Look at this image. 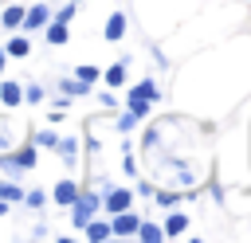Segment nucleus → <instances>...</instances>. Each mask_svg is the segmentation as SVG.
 <instances>
[{
	"mask_svg": "<svg viewBox=\"0 0 251 243\" xmlns=\"http://www.w3.org/2000/svg\"><path fill=\"white\" fill-rule=\"evenodd\" d=\"M137 223H141V219H137L129 208H126V212H114V216H110V235H133Z\"/></svg>",
	"mask_w": 251,
	"mask_h": 243,
	"instance_id": "obj_5",
	"label": "nucleus"
},
{
	"mask_svg": "<svg viewBox=\"0 0 251 243\" xmlns=\"http://www.w3.org/2000/svg\"><path fill=\"white\" fill-rule=\"evenodd\" d=\"M55 141H59V137H55L51 129H39V133H35V149H39V145H43V149H55Z\"/></svg>",
	"mask_w": 251,
	"mask_h": 243,
	"instance_id": "obj_23",
	"label": "nucleus"
},
{
	"mask_svg": "<svg viewBox=\"0 0 251 243\" xmlns=\"http://www.w3.org/2000/svg\"><path fill=\"white\" fill-rule=\"evenodd\" d=\"M133 235H137V239H141V243H161V239H165V231H161V227H157V223H149V219H141V223H137V231H133Z\"/></svg>",
	"mask_w": 251,
	"mask_h": 243,
	"instance_id": "obj_13",
	"label": "nucleus"
},
{
	"mask_svg": "<svg viewBox=\"0 0 251 243\" xmlns=\"http://www.w3.org/2000/svg\"><path fill=\"white\" fill-rule=\"evenodd\" d=\"M98 208H102V196H94V192H82V188H78V196H75V204H71V223L82 231V227L98 216Z\"/></svg>",
	"mask_w": 251,
	"mask_h": 243,
	"instance_id": "obj_1",
	"label": "nucleus"
},
{
	"mask_svg": "<svg viewBox=\"0 0 251 243\" xmlns=\"http://www.w3.org/2000/svg\"><path fill=\"white\" fill-rule=\"evenodd\" d=\"M0 200H8V204H24V188L12 184V180H0Z\"/></svg>",
	"mask_w": 251,
	"mask_h": 243,
	"instance_id": "obj_17",
	"label": "nucleus"
},
{
	"mask_svg": "<svg viewBox=\"0 0 251 243\" xmlns=\"http://www.w3.org/2000/svg\"><path fill=\"white\" fill-rule=\"evenodd\" d=\"M4 55H8V59H24V55H31V43H27V35H16V31H12V39L4 43Z\"/></svg>",
	"mask_w": 251,
	"mask_h": 243,
	"instance_id": "obj_8",
	"label": "nucleus"
},
{
	"mask_svg": "<svg viewBox=\"0 0 251 243\" xmlns=\"http://www.w3.org/2000/svg\"><path fill=\"white\" fill-rule=\"evenodd\" d=\"M47 20H51V8H47V4H31V8H24V24H20V27H24V31H39Z\"/></svg>",
	"mask_w": 251,
	"mask_h": 243,
	"instance_id": "obj_4",
	"label": "nucleus"
},
{
	"mask_svg": "<svg viewBox=\"0 0 251 243\" xmlns=\"http://www.w3.org/2000/svg\"><path fill=\"white\" fill-rule=\"evenodd\" d=\"M24 102H43V86H39V82L24 86Z\"/></svg>",
	"mask_w": 251,
	"mask_h": 243,
	"instance_id": "obj_25",
	"label": "nucleus"
},
{
	"mask_svg": "<svg viewBox=\"0 0 251 243\" xmlns=\"http://www.w3.org/2000/svg\"><path fill=\"white\" fill-rule=\"evenodd\" d=\"M75 4H82V0H75Z\"/></svg>",
	"mask_w": 251,
	"mask_h": 243,
	"instance_id": "obj_31",
	"label": "nucleus"
},
{
	"mask_svg": "<svg viewBox=\"0 0 251 243\" xmlns=\"http://www.w3.org/2000/svg\"><path fill=\"white\" fill-rule=\"evenodd\" d=\"M4 63H8V55H4V47H0V71H4Z\"/></svg>",
	"mask_w": 251,
	"mask_h": 243,
	"instance_id": "obj_30",
	"label": "nucleus"
},
{
	"mask_svg": "<svg viewBox=\"0 0 251 243\" xmlns=\"http://www.w3.org/2000/svg\"><path fill=\"white\" fill-rule=\"evenodd\" d=\"M51 196H55V204H63V208H71V204H75V196H78V184H75L71 176H63V180L55 184V192H51Z\"/></svg>",
	"mask_w": 251,
	"mask_h": 243,
	"instance_id": "obj_6",
	"label": "nucleus"
},
{
	"mask_svg": "<svg viewBox=\"0 0 251 243\" xmlns=\"http://www.w3.org/2000/svg\"><path fill=\"white\" fill-rule=\"evenodd\" d=\"M55 153H59L67 165H75V157H78V137H59V141H55Z\"/></svg>",
	"mask_w": 251,
	"mask_h": 243,
	"instance_id": "obj_12",
	"label": "nucleus"
},
{
	"mask_svg": "<svg viewBox=\"0 0 251 243\" xmlns=\"http://www.w3.org/2000/svg\"><path fill=\"white\" fill-rule=\"evenodd\" d=\"M75 12H78V4H75V0H67V8H63L59 16H51V20H59V24H71V20H75Z\"/></svg>",
	"mask_w": 251,
	"mask_h": 243,
	"instance_id": "obj_24",
	"label": "nucleus"
},
{
	"mask_svg": "<svg viewBox=\"0 0 251 243\" xmlns=\"http://www.w3.org/2000/svg\"><path fill=\"white\" fill-rule=\"evenodd\" d=\"M43 31H47V43H55V47L71 39V31H67V24H59V20H47V24H43Z\"/></svg>",
	"mask_w": 251,
	"mask_h": 243,
	"instance_id": "obj_11",
	"label": "nucleus"
},
{
	"mask_svg": "<svg viewBox=\"0 0 251 243\" xmlns=\"http://www.w3.org/2000/svg\"><path fill=\"white\" fill-rule=\"evenodd\" d=\"M0 216H8V200H0Z\"/></svg>",
	"mask_w": 251,
	"mask_h": 243,
	"instance_id": "obj_29",
	"label": "nucleus"
},
{
	"mask_svg": "<svg viewBox=\"0 0 251 243\" xmlns=\"http://www.w3.org/2000/svg\"><path fill=\"white\" fill-rule=\"evenodd\" d=\"M129 98H149V102H157V98H161V90H157V82H153V78H141V82L129 90Z\"/></svg>",
	"mask_w": 251,
	"mask_h": 243,
	"instance_id": "obj_14",
	"label": "nucleus"
},
{
	"mask_svg": "<svg viewBox=\"0 0 251 243\" xmlns=\"http://www.w3.org/2000/svg\"><path fill=\"white\" fill-rule=\"evenodd\" d=\"M0 24H4L8 31H16V27L24 24V4H8V8H0Z\"/></svg>",
	"mask_w": 251,
	"mask_h": 243,
	"instance_id": "obj_10",
	"label": "nucleus"
},
{
	"mask_svg": "<svg viewBox=\"0 0 251 243\" xmlns=\"http://www.w3.org/2000/svg\"><path fill=\"white\" fill-rule=\"evenodd\" d=\"M184 227H188V219H184V216H180V212H173V216H169V219H165V223H161V231H165V235H180V231H184Z\"/></svg>",
	"mask_w": 251,
	"mask_h": 243,
	"instance_id": "obj_19",
	"label": "nucleus"
},
{
	"mask_svg": "<svg viewBox=\"0 0 251 243\" xmlns=\"http://www.w3.org/2000/svg\"><path fill=\"white\" fill-rule=\"evenodd\" d=\"M0 102H4L8 110H16V106L24 102V86H20V82H0Z\"/></svg>",
	"mask_w": 251,
	"mask_h": 243,
	"instance_id": "obj_9",
	"label": "nucleus"
},
{
	"mask_svg": "<svg viewBox=\"0 0 251 243\" xmlns=\"http://www.w3.org/2000/svg\"><path fill=\"white\" fill-rule=\"evenodd\" d=\"M8 145H12V141H8V133H0V149H8Z\"/></svg>",
	"mask_w": 251,
	"mask_h": 243,
	"instance_id": "obj_28",
	"label": "nucleus"
},
{
	"mask_svg": "<svg viewBox=\"0 0 251 243\" xmlns=\"http://www.w3.org/2000/svg\"><path fill=\"white\" fill-rule=\"evenodd\" d=\"M43 200H47V196H43L39 188H31V192H24V204H27V208H43Z\"/></svg>",
	"mask_w": 251,
	"mask_h": 243,
	"instance_id": "obj_26",
	"label": "nucleus"
},
{
	"mask_svg": "<svg viewBox=\"0 0 251 243\" xmlns=\"http://www.w3.org/2000/svg\"><path fill=\"white\" fill-rule=\"evenodd\" d=\"M59 90H63L67 98H75V94L82 98V94L90 90V82H82V78H63V82H59Z\"/></svg>",
	"mask_w": 251,
	"mask_h": 243,
	"instance_id": "obj_16",
	"label": "nucleus"
},
{
	"mask_svg": "<svg viewBox=\"0 0 251 243\" xmlns=\"http://www.w3.org/2000/svg\"><path fill=\"white\" fill-rule=\"evenodd\" d=\"M102 82H110V86H122V82H126V63H114V67H106V71H102Z\"/></svg>",
	"mask_w": 251,
	"mask_h": 243,
	"instance_id": "obj_18",
	"label": "nucleus"
},
{
	"mask_svg": "<svg viewBox=\"0 0 251 243\" xmlns=\"http://www.w3.org/2000/svg\"><path fill=\"white\" fill-rule=\"evenodd\" d=\"M102 35H106V43H118V39L126 35V16H122V12H114V16L106 20V27H102Z\"/></svg>",
	"mask_w": 251,
	"mask_h": 243,
	"instance_id": "obj_7",
	"label": "nucleus"
},
{
	"mask_svg": "<svg viewBox=\"0 0 251 243\" xmlns=\"http://www.w3.org/2000/svg\"><path fill=\"white\" fill-rule=\"evenodd\" d=\"M137 122H141V118H137V114H133V110H126V114H122V118H118V129H122V133H129V129H133V125H137Z\"/></svg>",
	"mask_w": 251,
	"mask_h": 243,
	"instance_id": "obj_22",
	"label": "nucleus"
},
{
	"mask_svg": "<svg viewBox=\"0 0 251 243\" xmlns=\"http://www.w3.org/2000/svg\"><path fill=\"white\" fill-rule=\"evenodd\" d=\"M133 204V192L129 188H106V196H102V208L114 216V212H126Z\"/></svg>",
	"mask_w": 251,
	"mask_h": 243,
	"instance_id": "obj_3",
	"label": "nucleus"
},
{
	"mask_svg": "<svg viewBox=\"0 0 251 243\" xmlns=\"http://www.w3.org/2000/svg\"><path fill=\"white\" fill-rule=\"evenodd\" d=\"M75 78H82V82H98V78H102V71H98V67H90V63H82V67L75 71Z\"/></svg>",
	"mask_w": 251,
	"mask_h": 243,
	"instance_id": "obj_20",
	"label": "nucleus"
},
{
	"mask_svg": "<svg viewBox=\"0 0 251 243\" xmlns=\"http://www.w3.org/2000/svg\"><path fill=\"white\" fill-rule=\"evenodd\" d=\"M149 106H153L149 98H126V110H133L137 118H145V114H149Z\"/></svg>",
	"mask_w": 251,
	"mask_h": 243,
	"instance_id": "obj_21",
	"label": "nucleus"
},
{
	"mask_svg": "<svg viewBox=\"0 0 251 243\" xmlns=\"http://www.w3.org/2000/svg\"><path fill=\"white\" fill-rule=\"evenodd\" d=\"M86 239H94V243H102V239H110V219H90L86 227Z\"/></svg>",
	"mask_w": 251,
	"mask_h": 243,
	"instance_id": "obj_15",
	"label": "nucleus"
},
{
	"mask_svg": "<svg viewBox=\"0 0 251 243\" xmlns=\"http://www.w3.org/2000/svg\"><path fill=\"white\" fill-rule=\"evenodd\" d=\"M176 200H180V196H176V192H157V204H165V208H173V204H176Z\"/></svg>",
	"mask_w": 251,
	"mask_h": 243,
	"instance_id": "obj_27",
	"label": "nucleus"
},
{
	"mask_svg": "<svg viewBox=\"0 0 251 243\" xmlns=\"http://www.w3.org/2000/svg\"><path fill=\"white\" fill-rule=\"evenodd\" d=\"M35 161H39V153H35V145H20L16 153H8V149H0V169H4V172H20V169H35Z\"/></svg>",
	"mask_w": 251,
	"mask_h": 243,
	"instance_id": "obj_2",
	"label": "nucleus"
}]
</instances>
